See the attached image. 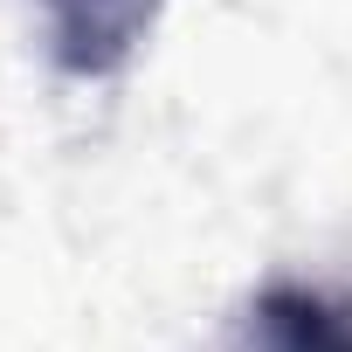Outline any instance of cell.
Segmentation results:
<instances>
[{"label": "cell", "instance_id": "6da1fadb", "mask_svg": "<svg viewBox=\"0 0 352 352\" xmlns=\"http://www.w3.org/2000/svg\"><path fill=\"white\" fill-rule=\"evenodd\" d=\"M159 0H42L49 14V49L69 76H111L131 63L145 42Z\"/></svg>", "mask_w": 352, "mask_h": 352}, {"label": "cell", "instance_id": "7a4b0ae2", "mask_svg": "<svg viewBox=\"0 0 352 352\" xmlns=\"http://www.w3.org/2000/svg\"><path fill=\"white\" fill-rule=\"evenodd\" d=\"M242 352H352V318H338L311 290H263Z\"/></svg>", "mask_w": 352, "mask_h": 352}]
</instances>
